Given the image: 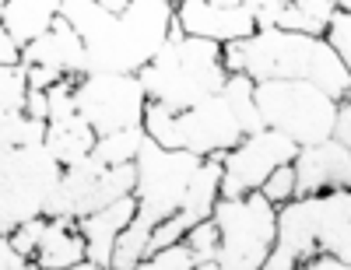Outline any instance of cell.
Masks as SVG:
<instances>
[{
	"label": "cell",
	"mask_w": 351,
	"mask_h": 270,
	"mask_svg": "<svg viewBox=\"0 0 351 270\" xmlns=\"http://www.w3.org/2000/svg\"><path fill=\"white\" fill-rule=\"evenodd\" d=\"M64 175V165L46 144L0 147V235L43 218L46 204Z\"/></svg>",
	"instance_id": "6"
},
{
	"label": "cell",
	"mask_w": 351,
	"mask_h": 270,
	"mask_svg": "<svg viewBox=\"0 0 351 270\" xmlns=\"http://www.w3.org/2000/svg\"><path fill=\"white\" fill-rule=\"evenodd\" d=\"M169 4H180V0H169Z\"/></svg>",
	"instance_id": "45"
},
{
	"label": "cell",
	"mask_w": 351,
	"mask_h": 270,
	"mask_svg": "<svg viewBox=\"0 0 351 270\" xmlns=\"http://www.w3.org/2000/svg\"><path fill=\"white\" fill-rule=\"evenodd\" d=\"M299 270H351V263H341V260H334V256H313V260H306Z\"/></svg>",
	"instance_id": "38"
},
{
	"label": "cell",
	"mask_w": 351,
	"mask_h": 270,
	"mask_svg": "<svg viewBox=\"0 0 351 270\" xmlns=\"http://www.w3.org/2000/svg\"><path fill=\"white\" fill-rule=\"evenodd\" d=\"M53 4H64V0H53Z\"/></svg>",
	"instance_id": "46"
},
{
	"label": "cell",
	"mask_w": 351,
	"mask_h": 270,
	"mask_svg": "<svg viewBox=\"0 0 351 270\" xmlns=\"http://www.w3.org/2000/svg\"><path fill=\"white\" fill-rule=\"evenodd\" d=\"M95 4H102L106 11H112V14H120L127 4H130V0H95Z\"/></svg>",
	"instance_id": "39"
},
{
	"label": "cell",
	"mask_w": 351,
	"mask_h": 270,
	"mask_svg": "<svg viewBox=\"0 0 351 270\" xmlns=\"http://www.w3.org/2000/svg\"><path fill=\"white\" fill-rule=\"evenodd\" d=\"M25 112H28V116H36V119H46V123H49V95L39 92V88H28Z\"/></svg>",
	"instance_id": "37"
},
{
	"label": "cell",
	"mask_w": 351,
	"mask_h": 270,
	"mask_svg": "<svg viewBox=\"0 0 351 270\" xmlns=\"http://www.w3.org/2000/svg\"><path fill=\"white\" fill-rule=\"evenodd\" d=\"M144 134L155 144L169 147V151H190L200 158L228 155L246 137L225 95H211L186 112H172L158 102H148V109H144Z\"/></svg>",
	"instance_id": "4"
},
{
	"label": "cell",
	"mask_w": 351,
	"mask_h": 270,
	"mask_svg": "<svg viewBox=\"0 0 351 270\" xmlns=\"http://www.w3.org/2000/svg\"><path fill=\"white\" fill-rule=\"evenodd\" d=\"M25 77H28V88H39V92H49L56 81H64L67 74L53 71V67H25Z\"/></svg>",
	"instance_id": "34"
},
{
	"label": "cell",
	"mask_w": 351,
	"mask_h": 270,
	"mask_svg": "<svg viewBox=\"0 0 351 270\" xmlns=\"http://www.w3.org/2000/svg\"><path fill=\"white\" fill-rule=\"evenodd\" d=\"M148 92L137 74H84L77 77V112L99 137L144 127Z\"/></svg>",
	"instance_id": "9"
},
{
	"label": "cell",
	"mask_w": 351,
	"mask_h": 270,
	"mask_svg": "<svg viewBox=\"0 0 351 270\" xmlns=\"http://www.w3.org/2000/svg\"><path fill=\"white\" fill-rule=\"evenodd\" d=\"M21 56H25V46L0 25V67H21Z\"/></svg>",
	"instance_id": "32"
},
{
	"label": "cell",
	"mask_w": 351,
	"mask_h": 270,
	"mask_svg": "<svg viewBox=\"0 0 351 270\" xmlns=\"http://www.w3.org/2000/svg\"><path fill=\"white\" fill-rule=\"evenodd\" d=\"M95 140H99V134L92 130V123H88L81 112H71V116H64V119H49L46 147H49L53 158L60 162L64 169L84 162L88 155L95 151Z\"/></svg>",
	"instance_id": "17"
},
{
	"label": "cell",
	"mask_w": 351,
	"mask_h": 270,
	"mask_svg": "<svg viewBox=\"0 0 351 270\" xmlns=\"http://www.w3.org/2000/svg\"><path fill=\"white\" fill-rule=\"evenodd\" d=\"M260 193L267 197L274 207H285L288 200H295V165H281L267 175V183L260 186Z\"/></svg>",
	"instance_id": "28"
},
{
	"label": "cell",
	"mask_w": 351,
	"mask_h": 270,
	"mask_svg": "<svg viewBox=\"0 0 351 270\" xmlns=\"http://www.w3.org/2000/svg\"><path fill=\"white\" fill-rule=\"evenodd\" d=\"M137 218V197H123L102 211H92L77 221V232L84 235V246H88V260L99 263L102 270H109L112 263V249H116V238L120 232Z\"/></svg>",
	"instance_id": "15"
},
{
	"label": "cell",
	"mask_w": 351,
	"mask_h": 270,
	"mask_svg": "<svg viewBox=\"0 0 351 270\" xmlns=\"http://www.w3.org/2000/svg\"><path fill=\"white\" fill-rule=\"evenodd\" d=\"M302 263L295 260V256H291L288 249H281L278 243H274V249L267 253V260H263V267L260 270H299Z\"/></svg>",
	"instance_id": "35"
},
{
	"label": "cell",
	"mask_w": 351,
	"mask_h": 270,
	"mask_svg": "<svg viewBox=\"0 0 351 270\" xmlns=\"http://www.w3.org/2000/svg\"><path fill=\"white\" fill-rule=\"evenodd\" d=\"M60 18L71 21V28L84 42H92L102 28L109 25L112 11H106L102 4H95V0H64V4H60Z\"/></svg>",
	"instance_id": "23"
},
{
	"label": "cell",
	"mask_w": 351,
	"mask_h": 270,
	"mask_svg": "<svg viewBox=\"0 0 351 270\" xmlns=\"http://www.w3.org/2000/svg\"><path fill=\"white\" fill-rule=\"evenodd\" d=\"M0 270H32V260L21 256L8 235H0Z\"/></svg>",
	"instance_id": "33"
},
{
	"label": "cell",
	"mask_w": 351,
	"mask_h": 270,
	"mask_svg": "<svg viewBox=\"0 0 351 270\" xmlns=\"http://www.w3.org/2000/svg\"><path fill=\"white\" fill-rule=\"evenodd\" d=\"M221 60L228 74H246L253 81H309L337 102L351 92V74L324 36L260 28L243 42L221 46Z\"/></svg>",
	"instance_id": "1"
},
{
	"label": "cell",
	"mask_w": 351,
	"mask_h": 270,
	"mask_svg": "<svg viewBox=\"0 0 351 270\" xmlns=\"http://www.w3.org/2000/svg\"><path fill=\"white\" fill-rule=\"evenodd\" d=\"M176 25H180L186 36L211 39L218 46L243 42L256 32V21H253L246 4L218 8V4H208V0H180V4H176Z\"/></svg>",
	"instance_id": "12"
},
{
	"label": "cell",
	"mask_w": 351,
	"mask_h": 270,
	"mask_svg": "<svg viewBox=\"0 0 351 270\" xmlns=\"http://www.w3.org/2000/svg\"><path fill=\"white\" fill-rule=\"evenodd\" d=\"M109 270H112V267H109Z\"/></svg>",
	"instance_id": "47"
},
{
	"label": "cell",
	"mask_w": 351,
	"mask_h": 270,
	"mask_svg": "<svg viewBox=\"0 0 351 270\" xmlns=\"http://www.w3.org/2000/svg\"><path fill=\"white\" fill-rule=\"evenodd\" d=\"M253 92H256V81L246 77V74H228V81H225V88H221V95H225V102L232 106V112H236L243 134L263 130V119H260V109H256V95H253Z\"/></svg>",
	"instance_id": "21"
},
{
	"label": "cell",
	"mask_w": 351,
	"mask_h": 270,
	"mask_svg": "<svg viewBox=\"0 0 351 270\" xmlns=\"http://www.w3.org/2000/svg\"><path fill=\"white\" fill-rule=\"evenodd\" d=\"M4 8H8V0H0V18H4Z\"/></svg>",
	"instance_id": "44"
},
{
	"label": "cell",
	"mask_w": 351,
	"mask_h": 270,
	"mask_svg": "<svg viewBox=\"0 0 351 270\" xmlns=\"http://www.w3.org/2000/svg\"><path fill=\"white\" fill-rule=\"evenodd\" d=\"M137 77L144 84V92H148V102H158L172 112H186L204 99L221 95L228 71H225L218 42L186 36L172 21L169 42Z\"/></svg>",
	"instance_id": "2"
},
{
	"label": "cell",
	"mask_w": 351,
	"mask_h": 270,
	"mask_svg": "<svg viewBox=\"0 0 351 270\" xmlns=\"http://www.w3.org/2000/svg\"><path fill=\"white\" fill-rule=\"evenodd\" d=\"M193 270H221V267H218V260H208V263H197Z\"/></svg>",
	"instance_id": "43"
},
{
	"label": "cell",
	"mask_w": 351,
	"mask_h": 270,
	"mask_svg": "<svg viewBox=\"0 0 351 270\" xmlns=\"http://www.w3.org/2000/svg\"><path fill=\"white\" fill-rule=\"evenodd\" d=\"M144 127H130V130H116L95 140V158L102 165H134L141 155V144H144Z\"/></svg>",
	"instance_id": "22"
},
{
	"label": "cell",
	"mask_w": 351,
	"mask_h": 270,
	"mask_svg": "<svg viewBox=\"0 0 351 270\" xmlns=\"http://www.w3.org/2000/svg\"><path fill=\"white\" fill-rule=\"evenodd\" d=\"M183 243L190 246V253H193V260H197V263L218 260V249H221V232H218L215 218H208V221L193 225V228L186 232V238H183Z\"/></svg>",
	"instance_id": "25"
},
{
	"label": "cell",
	"mask_w": 351,
	"mask_h": 270,
	"mask_svg": "<svg viewBox=\"0 0 351 270\" xmlns=\"http://www.w3.org/2000/svg\"><path fill=\"white\" fill-rule=\"evenodd\" d=\"M316 243V253L351 263V186L313 197H295Z\"/></svg>",
	"instance_id": "11"
},
{
	"label": "cell",
	"mask_w": 351,
	"mask_h": 270,
	"mask_svg": "<svg viewBox=\"0 0 351 270\" xmlns=\"http://www.w3.org/2000/svg\"><path fill=\"white\" fill-rule=\"evenodd\" d=\"M334 137H337L344 147H351V92L341 99V109H337V130H334Z\"/></svg>",
	"instance_id": "36"
},
{
	"label": "cell",
	"mask_w": 351,
	"mask_h": 270,
	"mask_svg": "<svg viewBox=\"0 0 351 270\" xmlns=\"http://www.w3.org/2000/svg\"><path fill=\"white\" fill-rule=\"evenodd\" d=\"M46 214L43 218H32V221H25V225H18L8 238H11V246L21 253V256H28L32 260L36 256V249H39V243H43V232H46Z\"/></svg>",
	"instance_id": "30"
},
{
	"label": "cell",
	"mask_w": 351,
	"mask_h": 270,
	"mask_svg": "<svg viewBox=\"0 0 351 270\" xmlns=\"http://www.w3.org/2000/svg\"><path fill=\"white\" fill-rule=\"evenodd\" d=\"M291 165H295V197H313V193L351 186V147H344L337 137L299 147Z\"/></svg>",
	"instance_id": "13"
},
{
	"label": "cell",
	"mask_w": 351,
	"mask_h": 270,
	"mask_svg": "<svg viewBox=\"0 0 351 270\" xmlns=\"http://www.w3.org/2000/svg\"><path fill=\"white\" fill-rule=\"evenodd\" d=\"M299 147L278 130H256L246 134L232 151L221 158L225 175H221V197H243L267 183V175L281 165H291Z\"/></svg>",
	"instance_id": "10"
},
{
	"label": "cell",
	"mask_w": 351,
	"mask_h": 270,
	"mask_svg": "<svg viewBox=\"0 0 351 270\" xmlns=\"http://www.w3.org/2000/svg\"><path fill=\"white\" fill-rule=\"evenodd\" d=\"M56 18H60V4H53V0H8L0 25L21 46H32L36 39H43L49 32Z\"/></svg>",
	"instance_id": "19"
},
{
	"label": "cell",
	"mask_w": 351,
	"mask_h": 270,
	"mask_svg": "<svg viewBox=\"0 0 351 270\" xmlns=\"http://www.w3.org/2000/svg\"><path fill=\"white\" fill-rule=\"evenodd\" d=\"M193 267H197V260H193L190 246L186 243H176V246L155 249L137 270H193Z\"/></svg>",
	"instance_id": "26"
},
{
	"label": "cell",
	"mask_w": 351,
	"mask_h": 270,
	"mask_svg": "<svg viewBox=\"0 0 351 270\" xmlns=\"http://www.w3.org/2000/svg\"><path fill=\"white\" fill-rule=\"evenodd\" d=\"M152 232H155V221L148 218H134L120 238H116V249H112V270H137L144 260L152 256Z\"/></svg>",
	"instance_id": "20"
},
{
	"label": "cell",
	"mask_w": 351,
	"mask_h": 270,
	"mask_svg": "<svg viewBox=\"0 0 351 270\" xmlns=\"http://www.w3.org/2000/svg\"><path fill=\"white\" fill-rule=\"evenodd\" d=\"M172 21L176 4L169 0H130L92 42H84L88 74H141L169 42Z\"/></svg>",
	"instance_id": "3"
},
{
	"label": "cell",
	"mask_w": 351,
	"mask_h": 270,
	"mask_svg": "<svg viewBox=\"0 0 351 270\" xmlns=\"http://www.w3.org/2000/svg\"><path fill=\"white\" fill-rule=\"evenodd\" d=\"M253 95L263 127L285 134L295 147L324 144L337 130L341 102L309 81H256Z\"/></svg>",
	"instance_id": "5"
},
{
	"label": "cell",
	"mask_w": 351,
	"mask_h": 270,
	"mask_svg": "<svg viewBox=\"0 0 351 270\" xmlns=\"http://www.w3.org/2000/svg\"><path fill=\"white\" fill-rule=\"evenodd\" d=\"M208 4H218V8H236V4H243V0H208Z\"/></svg>",
	"instance_id": "42"
},
{
	"label": "cell",
	"mask_w": 351,
	"mask_h": 270,
	"mask_svg": "<svg viewBox=\"0 0 351 270\" xmlns=\"http://www.w3.org/2000/svg\"><path fill=\"white\" fill-rule=\"evenodd\" d=\"M25 99H28L25 67H0V116L25 112Z\"/></svg>",
	"instance_id": "24"
},
{
	"label": "cell",
	"mask_w": 351,
	"mask_h": 270,
	"mask_svg": "<svg viewBox=\"0 0 351 270\" xmlns=\"http://www.w3.org/2000/svg\"><path fill=\"white\" fill-rule=\"evenodd\" d=\"M243 4L250 8V14L256 21V32H260V28H278L288 0H243Z\"/></svg>",
	"instance_id": "31"
},
{
	"label": "cell",
	"mask_w": 351,
	"mask_h": 270,
	"mask_svg": "<svg viewBox=\"0 0 351 270\" xmlns=\"http://www.w3.org/2000/svg\"><path fill=\"white\" fill-rule=\"evenodd\" d=\"M0 147H8V116H0Z\"/></svg>",
	"instance_id": "41"
},
{
	"label": "cell",
	"mask_w": 351,
	"mask_h": 270,
	"mask_svg": "<svg viewBox=\"0 0 351 270\" xmlns=\"http://www.w3.org/2000/svg\"><path fill=\"white\" fill-rule=\"evenodd\" d=\"M225 155H211V158H204V165L197 169L193 175V183L186 190V200L183 207L176 214H180L190 228L200 225V221H208L215 214V204L221 200V175H225V165H221Z\"/></svg>",
	"instance_id": "18"
},
{
	"label": "cell",
	"mask_w": 351,
	"mask_h": 270,
	"mask_svg": "<svg viewBox=\"0 0 351 270\" xmlns=\"http://www.w3.org/2000/svg\"><path fill=\"white\" fill-rule=\"evenodd\" d=\"M215 225L221 232V270H260L278 243V207L260 190L243 197H221L215 204Z\"/></svg>",
	"instance_id": "7"
},
{
	"label": "cell",
	"mask_w": 351,
	"mask_h": 270,
	"mask_svg": "<svg viewBox=\"0 0 351 270\" xmlns=\"http://www.w3.org/2000/svg\"><path fill=\"white\" fill-rule=\"evenodd\" d=\"M204 165L200 155L190 151H169V147L155 144L152 137H144L141 144V155L134 162L137 169V218H148V221H165L183 207L186 190L193 183L197 169Z\"/></svg>",
	"instance_id": "8"
},
{
	"label": "cell",
	"mask_w": 351,
	"mask_h": 270,
	"mask_svg": "<svg viewBox=\"0 0 351 270\" xmlns=\"http://www.w3.org/2000/svg\"><path fill=\"white\" fill-rule=\"evenodd\" d=\"M49 119H64L77 112V77H64L49 88Z\"/></svg>",
	"instance_id": "29"
},
{
	"label": "cell",
	"mask_w": 351,
	"mask_h": 270,
	"mask_svg": "<svg viewBox=\"0 0 351 270\" xmlns=\"http://www.w3.org/2000/svg\"><path fill=\"white\" fill-rule=\"evenodd\" d=\"M324 39L334 46V53L341 56V64H344V67H348V74H351V11L337 8V14L330 18Z\"/></svg>",
	"instance_id": "27"
},
{
	"label": "cell",
	"mask_w": 351,
	"mask_h": 270,
	"mask_svg": "<svg viewBox=\"0 0 351 270\" xmlns=\"http://www.w3.org/2000/svg\"><path fill=\"white\" fill-rule=\"evenodd\" d=\"M64 270H102L99 263H92V260H81V263H74V267H64Z\"/></svg>",
	"instance_id": "40"
},
{
	"label": "cell",
	"mask_w": 351,
	"mask_h": 270,
	"mask_svg": "<svg viewBox=\"0 0 351 270\" xmlns=\"http://www.w3.org/2000/svg\"><path fill=\"white\" fill-rule=\"evenodd\" d=\"M21 67H53L67 77H84L88 74V53H84V39L71 28L67 18H56L53 28L36 39L32 46H25Z\"/></svg>",
	"instance_id": "14"
},
{
	"label": "cell",
	"mask_w": 351,
	"mask_h": 270,
	"mask_svg": "<svg viewBox=\"0 0 351 270\" xmlns=\"http://www.w3.org/2000/svg\"><path fill=\"white\" fill-rule=\"evenodd\" d=\"M81 260H88V246H84V235L77 232V221L49 218L43 243L32 256V270H64Z\"/></svg>",
	"instance_id": "16"
}]
</instances>
